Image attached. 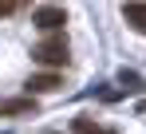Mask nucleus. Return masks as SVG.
Listing matches in <instances>:
<instances>
[{"instance_id":"1","label":"nucleus","mask_w":146,"mask_h":134,"mask_svg":"<svg viewBox=\"0 0 146 134\" xmlns=\"http://www.w3.org/2000/svg\"><path fill=\"white\" fill-rule=\"evenodd\" d=\"M32 59H36V63H44V67H59V63H67V40H63V36L44 40V44L32 51Z\"/></svg>"},{"instance_id":"2","label":"nucleus","mask_w":146,"mask_h":134,"mask_svg":"<svg viewBox=\"0 0 146 134\" xmlns=\"http://www.w3.org/2000/svg\"><path fill=\"white\" fill-rule=\"evenodd\" d=\"M32 24H36V28H44V32H55V28H63V24H67V12H63L59 4H44V8H36Z\"/></svg>"},{"instance_id":"3","label":"nucleus","mask_w":146,"mask_h":134,"mask_svg":"<svg viewBox=\"0 0 146 134\" xmlns=\"http://www.w3.org/2000/svg\"><path fill=\"white\" fill-rule=\"evenodd\" d=\"M122 16H126V24H130L134 32L146 36V0H130V4L122 8Z\"/></svg>"},{"instance_id":"4","label":"nucleus","mask_w":146,"mask_h":134,"mask_svg":"<svg viewBox=\"0 0 146 134\" xmlns=\"http://www.w3.org/2000/svg\"><path fill=\"white\" fill-rule=\"evenodd\" d=\"M28 111H36L32 99H4L0 103V114H28Z\"/></svg>"},{"instance_id":"5","label":"nucleus","mask_w":146,"mask_h":134,"mask_svg":"<svg viewBox=\"0 0 146 134\" xmlns=\"http://www.w3.org/2000/svg\"><path fill=\"white\" fill-rule=\"evenodd\" d=\"M28 87H32V91H55V87H59V75H55V71H48V75H32Z\"/></svg>"},{"instance_id":"6","label":"nucleus","mask_w":146,"mask_h":134,"mask_svg":"<svg viewBox=\"0 0 146 134\" xmlns=\"http://www.w3.org/2000/svg\"><path fill=\"white\" fill-rule=\"evenodd\" d=\"M28 4H32V0H0V16H12V12H20Z\"/></svg>"},{"instance_id":"7","label":"nucleus","mask_w":146,"mask_h":134,"mask_svg":"<svg viewBox=\"0 0 146 134\" xmlns=\"http://www.w3.org/2000/svg\"><path fill=\"white\" fill-rule=\"evenodd\" d=\"M119 79L126 83V91H142V79H138V75H130V71H122Z\"/></svg>"},{"instance_id":"8","label":"nucleus","mask_w":146,"mask_h":134,"mask_svg":"<svg viewBox=\"0 0 146 134\" xmlns=\"http://www.w3.org/2000/svg\"><path fill=\"white\" fill-rule=\"evenodd\" d=\"M95 134H111V130H95Z\"/></svg>"}]
</instances>
